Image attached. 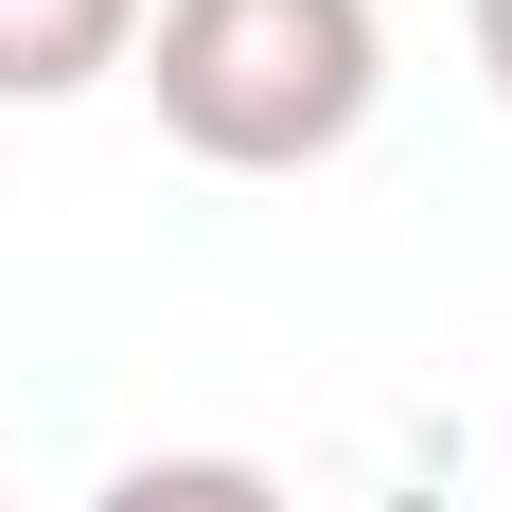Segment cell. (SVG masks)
<instances>
[{
	"label": "cell",
	"mask_w": 512,
	"mask_h": 512,
	"mask_svg": "<svg viewBox=\"0 0 512 512\" xmlns=\"http://www.w3.org/2000/svg\"><path fill=\"white\" fill-rule=\"evenodd\" d=\"M124 71L159 89L177 159H212V177H318L371 124V89H389V18L371 0H142Z\"/></svg>",
	"instance_id": "cell-1"
},
{
	"label": "cell",
	"mask_w": 512,
	"mask_h": 512,
	"mask_svg": "<svg viewBox=\"0 0 512 512\" xmlns=\"http://www.w3.org/2000/svg\"><path fill=\"white\" fill-rule=\"evenodd\" d=\"M142 53V0H0V106H71Z\"/></svg>",
	"instance_id": "cell-2"
},
{
	"label": "cell",
	"mask_w": 512,
	"mask_h": 512,
	"mask_svg": "<svg viewBox=\"0 0 512 512\" xmlns=\"http://www.w3.org/2000/svg\"><path fill=\"white\" fill-rule=\"evenodd\" d=\"M89 512H301V495H283L265 460H124Z\"/></svg>",
	"instance_id": "cell-3"
},
{
	"label": "cell",
	"mask_w": 512,
	"mask_h": 512,
	"mask_svg": "<svg viewBox=\"0 0 512 512\" xmlns=\"http://www.w3.org/2000/svg\"><path fill=\"white\" fill-rule=\"evenodd\" d=\"M477 71H495V106H512V0H477Z\"/></svg>",
	"instance_id": "cell-4"
}]
</instances>
